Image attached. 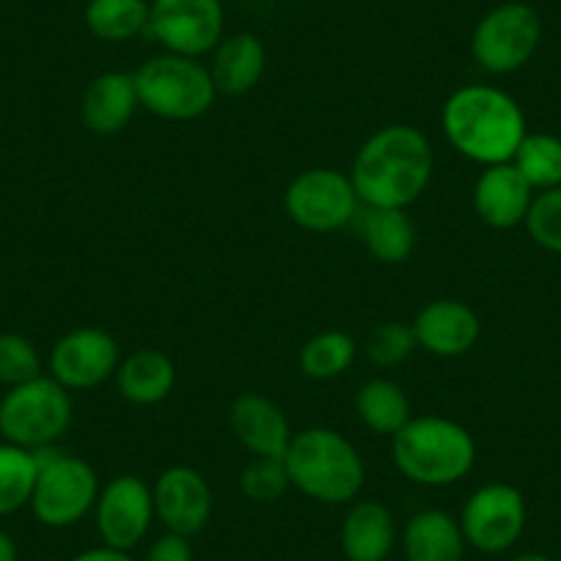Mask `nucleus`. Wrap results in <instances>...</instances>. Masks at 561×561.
<instances>
[{
    "label": "nucleus",
    "instance_id": "nucleus-1",
    "mask_svg": "<svg viewBox=\"0 0 561 561\" xmlns=\"http://www.w3.org/2000/svg\"><path fill=\"white\" fill-rule=\"evenodd\" d=\"M435 174V149L413 124H388L360 144L350 169L360 207L408 209Z\"/></svg>",
    "mask_w": 561,
    "mask_h": 561
},
{
    "label": "nucleus",
    "instance_id": "nucleus-2",
    "mask_svg": "<svg viewBox=\"0 0 561 561\" xmlns=\"http://www.w3.org/2000/svg\"><path fill=\"white\" fill-rule=\"evenodd\" d=\"M440 127L451 149L479 165L510 163L526 138V116L515 96L488 83L460 85L440 111Z\"/></svg>",
    "mask_w": 561,
    "mask_h": 561
},
{
    "label": "nucleus",
    "instance_id": "nucleus-3",
    "mask_svg": "<svg viewBox=\"0 0 561 561\" xmlns=\"http://www.w3.org/2000/svg\"><path fill=\"white\" fill-rule=\"evenodd\" d=\"M393 466L421 488H449L477 466V440L446 415H413L391 438Z\"/></svg>",
    "mask_w": 561,
    "mask_h": 561
},
{
    "label": "nucleus",
    "instance_id": "nucleus-4",
    "mask_svg": "<svg viewBox=\"0 0 561 561\" xmlns=\"http://www.w3.org/2000/svg\"><path fill=\"white\" fill-rule=\"evenodd\" d=\"M284 466H287L289 484L320 504H350L364 490V457L339 430L309 427L295 433L284 455Z\"/></svg>",
    "mask_w": 561,
    "mask_h": 561
},
{
    "label": "nucleus",
    "instance_id": "nucleus-5",
    "mask_svg": "<svg viewBox=\"0 0 561 561\" xmlns=\"http://www.w3.org/2000/svg\"><path fill=\"white\" fill-rule=\"evenodd\" d=\"M140 107L165 122H193L215 105L218 89L202 58L160 53L135 72Z\"/></svg>",
    "mask_w": 561,
    "mask_h": 561
},
{
    "label": "nucleus",
    "instance_id": "nucleus-6",
    "mask_svg": "<svg viewBox=\"0 0 561 561\" xmlns=\"http://www.w3.org/2000/svg\"><path fill=\"white\" fill-rule=\"evenodd\" d=\"M72 424V397L50 375L14 386L0 399V438L23 449L56 446Z\"/></svg>",
    "mask_w": 561,
    "mask_h": 561
},
{
    "label": "nucleus",
    "instance_id": "nucleus-7",
    "mask_svg": "<svg viewBox=\"0 0 561 561\" xmlns=\"http://www.w3.org/2000/svg\"><path fill=\"white\" fill-rule=\"evenodd\" d=\"M39 477H36L31 512L47 528L78 526L89 512H94L100 495L96 471L83 457L67 455L56 446L36 449Z\"/></svg>",
    "mask_w": 561,
    "mask_h": 561
},
{
    "label": "nucleus",
    "instance_id": "nucleus-8",
    "mask_svg": "<svg viewBox=\"0 0 561 561\" xmlns=\"http://www.w3.org/2000/svg\"><path fill=\"white\" fill-rule=\"evenodd\" d=\"M542 42V18L523 0H506L479 18L471 56L484 72L512 75L526 67Z\"/></svg>",
    "mask_w": 561,
    "mask_h": 561
},
{
    "label": "nucleus",
    "instance_id": "nucleus-9",
    "mask_svg": "<svg viewBox=\"0 0 561 561\" xmlns=\"http://www.w3.org/2000/svg\"><path fill=\"white\" fill-rule=\"evenodd\" d=\"M284 209L295 226L314 234H328L355 224L360 198L350 174L339 169H309L289 182Z\"/></svg>",
    "mask_w": 561,
    "mask_h": 561
},
{
    "label": "nucleus",
    "instance_id": "nucleus-10",
    "mask_svg": "<svg viewBox=\"0 0 561 561\" xmlns=\"http://www.w3.org/2000/svg\"><path fill=\"white\" fill-rule=\"evenodd\" d=\"M163 53L207 58L226 36L224 0H149V31Z\"/></svg>",
    "mask_w": 561,
    "mask_h": 561
},
{
    "label": "nucleus",
    "instance_id": "nucleus-11",
    "mask_svg": "<svg viewBox=\"0 0 561 561\" xmlns=\"http://www.w3.org/2000/svg\"><path fill=\"white\" fill-rule=\"evenodd\" d=\"M526 499L506 482L482 484L468 495L460 512L466 542L482 553H504L526 531Z\"/></svg>",
    "mask_w": 561,
    "mask_h": 561
},
{
    "label": "nucleus",
    "instance_id": "nucleus-12",
    "mask_svg": "<svg viewBox=\"0 0 561 561\" xmlns=\"http://www.w3.org/2000/svg\"><path fill=\"white\" fill-rule=\"evenodd\" d=\"M94 523L102 545L129 553L147 539L154 523L152 488L135 473L113 477L96 495Z\"/></svg>",
    "mask_w": 561,
    "mask_h": 561
},
{
    "label": "nucleus",
    "instance_id": "nucleus-13",
    "mask_svg": "<svg viewBox=\"0 0 561 561\" xmlns=\"http://www.w3.org/2000/svg\"><path fill=\"white\" fill-rule=\"evenodd\" d=\"M122 364L118 342L102 328H75L50 350L47 369L67 391H91L111 380Z\"/></svg>",
    "mask_w": 561,
    "mask_h": 561
},
{
    "label": "nucleus",
    "instance_id": "nucleus-14",
    "mask_svg": "<svg viewBox=\"0 0 561 561\" xmlns=\"http://www.w3.org/2000/svg\"><path fill=\"white\" fill-rule=\"evenodd\" d=\"M154 517L165 531L196 537L213 517V488L202 471L191 466H171L154 479Z\"/></svg>",
    "mask_w": 561,
    "mask_h": 561
},
{
    "label": "nucleus",
    "instance_id": "nucleus-15",
    "mask_svg": "<svg viewBox=\"0 0 561 561\" xmlns=\"http://www.w3.org/2000/svg\"><path fill=\"white\" fill-rule=\"evenodd\" d=\"M410 325L419 350L435 358H460L471 353L482 336V320L477 311L455 298L430 300L427 306H421Z\"/></svg>",
    "mask_w": 561,
    "mask_h": 561
},
{
    "label": "nucleus",
    "instance_id": "nucleus-16",
    "mask_svg": "<svg viewBox=\"0 0 561 561\" xmlns=\"http://www.w3.org/2000/svg\"><path fill=\"white\" fill-rule=\"evenodd\" d=\"M229 427L237 444L253 457L284 460L293 444V427L284 410L262 393H240L229 408Z\"/></svg>",
    "mask_w": 561,
    "mask_h": 561
},
{
    "label": "nucleus",
    "instance_id": "nucleus-17",
    "mask_svg": "<svg viewBox=\"0 0 561 561\" xmlns=\"http://www.w3.org/2000/svg\"><path fill=\"white\" fill-rule=\"evenodd\" d=\"M534 187L512 163L488 165L473 185V209L490 229H515L526 224L534 202Z\"/></svg>",
    "mask_w": 561,
    "mask_h": 561
},
{
    "label": "nucleus",
    "instance_id": "nucleus-18",
    "mask_svg": "<svg viewBox=\"0 0 561 561\" xmlns=\"http://www.w3.org/2000/svg\"><path fill=\"white\" fill-rule=\"evenodd\" d=\"M138 85H135V75L118 72H102L85 85L83 100H80V116L83 124L94 135L111 138V135L124 133L138 113Z\"/></svg>",
    "mask_w": 561,
    "mask_h": 561
},
{
    "label": "nucleus",
    "instance_id": "nucleus-19",
    "mask_svg": "<svg viewBox=\"0 0 561 561\" xmlns=\"http://www.w3.org/2000/svg\"><path fill=\"white\" fill-rule=\"evenodd\" d=\"M209 75L218 94L240 96L259 85L267 69V50L264 42L251 31H237L220 39V45L209 53Z\"/></svg>",
    "mask_w": 561,
    "mask_h": 561
},
{
    "label": "nucleus",
    "instance_id": "nucleus-20",
    "mask_svg": "<svg viewBox=\"0 0 561 561\" xmlns=\"http://www.w3.org/2000/svg\"><path fill=\"white\" fill-rule=\"evenodd\" d=\"M404 561H462L466 534L460 520L446 510H421L402 528Z\"/></svg>",
    "mask_w": 561,
    "mask_h": 561
},
{
    "label": "nucleus",
    "instance_id": "nucleus-21",
    "mask_svg": "<svg viewBox=\"0 0 561 561\" xmlns=\"http://www.w3.org/2000/svg\"><path fill=\"white\" fill-rule=\"evenodd\" d=\"M397 545V520L382 501H355L342 523L347 561H386Z\"/></svg>",
    "mask_w": 561,
    "mask_h": 561
},
{
    "label": "nucleus",
    "instance_id": "nucleus-22",
    "mask_svg": "<svg viewBox=\"0 0 561 561\" xmlns=\"http://www.w3.org/2000/svg\"><path fill=\"white\" fill-rule=\"evenodd\" d=\"M116 388L133 404H158L176 386V366L163 350H135L116 369Z\"/></svg>",
    "mask_w": 561,
    "mask_h": 561
},
{
    "label": "nucleus",
    "instance_id": "nucleus-23",
    "mask_svg": "<svg viewBox=\"0 0 561 561\" xmlns=\"http://www.w3.org/2000/svg\"><path fill=\"white\" fill-rule=\"evenodd\" d=\"M358 234L366 251L382 264L408 262L415 248V226L410 220L408 209L388 207H360Z\"/></svg>",
    "mask_w": 561,
    "mask_h": 561
},
{
    "label": "nucleus",
    "instance_id": "nucleus-24",
    "mask_svg": "<svg viewBox=\"0 0 561 561\" xmlns=\"http://www.w3.org/2000/svg\"><path fill=\"white\" fill-rule=\"evenodd\" d=\"M355 413L366 430L377 435H393L413 419V408L399 382L388 377H371L355 393Z\"/></svg>",
    "mask_w": 561,
    "mask_h": 561
},
{
    "label": "nucleus",
    "instance_id": "nucleus-25",
    "mask_svg": "<svg viewBox=\"0 0 561 561\" xmlns=\"http://www.w3.org/2000/svg\"><path fill=\"white\" fill-rule=\"evenodd\" d=\"M85 28L102 42L122 45L149 31V0H89L83 9Z\"/></svg>",
    "mask_w": 561,
    "mask_h": 561
},
{
    "label": "nucleus",
    "instance_id": "nucleus-26",
    "mask_svg": "<svg viewBox=\"0 0 561 561\" xmlns=\"http://www.w3.org/2000/svg\"><path fill=\"white\" fill-rule=\"evenodd\" d=\"M358 358V344L344 331H320L300 347V371L311 380H336Z\"/></svg>",
    "mask_w": 561,
    "mask_h": 561
},
{
    "label": "nucleus",
    "instance_id": "nucleus-27",
    "mask_svg": "<svg viewBox=\"0 0 561 561\" xmlns=\"http://www.w3.org/2000/svg\"><path fill=\"white\" fill-rule=\"evenodd\" d=\"M39 462L31 449L14 444H0V517H9L23 506H31Z\"/></svg>",
    "mask_w": 561,
    "mask_h": 561
},
{
    "label": "nucleus",
    "instance_id": "nucleus-28",
    "mask_svg": "<svg viewBox=\"0 0 561 561\" xmlns=\"http://www.w3.org/2000/svg\"><path fill=\"white\" fill-rule=\"evenodd\" d=\"M534 193L561 185V138L550 133H526L515 158L510 160Z\"/></svg>",
    "mask_w": 561,
    "mask_h": 561
},
{
    "label": "nucleus",
    "instance_id": "nucleus-29",
    "mask_svg": "<svg viewBox=\"0 0 561 561\" xmlns=\"http://www.w3.org/2000/svg\"><path fill=\"white\" fill-rule=\"evenodd\" d=\"M415 350H419V344H415L413 325L399 320L380 322L364 342V355L377 369H391V366L404 364Z\"/></svg>",
    "mask_w": 561,
    "mask_h": 561
},
{
    "label": "nucleus",
    "instance_id": "nucleus-30",
    "mask_svg": "<svg viewBox=\"0 0 561 561\" xmlns=\"http://www.w3.org/2000/svg\"><path fill=\"white\" fill-rule=\"evenodd\" d=\"M293 488L284 460L275 457H253L240 477V490L253 504H275Z\"/></svg>",
    "mask_w": 561,
    "mask_h": 561
},
{
    "label": "nucleus",
    "instance_id": "nucleus-31",
    "mask_svg": "<svg viewBox=\"0 0 561 561\" xmlns=\"http://www.w3.org/2000/svg\"><path fill=\"white\" fill-rule=\"evenodd\" d=\"M39 375L45 371L36 344L20 333H0V386H23Z\"/></svg>",
    "mask_w": 561,
    "mask_h": 561
},
{
    "label": "nucleus",
    "instance_id": "nucleus-32",
    "mask_svg": "<svg viewBox=\"0 0 561 561\" xmlns=\"http://www.w3.org/2000/svg\"><path fill=\"white\" fill-rule=\"evenodd\" d=\"M528 237L550 253H561V185L534 196L526 215Z\"/></svg>",
    "mask_w": 561,
    "mask_h": 561
},
{
    "label": "nucleus",
    "instance_id": "nucleus-33",
    "mask_svg": "<svg viewBox=\"0 0 561 561\" xmlns=\"http://www.w3.org/2000/svg\"><path fill=\"white\" fill-rule=\"evenodd\" d=\"M144 561H193L191 537L165 531L163 537H158L152 545H149L147 559Z\"/></svg>",
    "mask_w": 561,
    "mask_h": 561
},
{
    "label": "nucleus",
    "instance_id": "nucleus-34",
    "mask_svg": "<svg viewBox=\"0 0 561 561\" xmlns=\"http://www.w3.org/2000/svg\"><path fill=\"white\" fill-rule=\"evenodd\" d=\"M72 561H135L127 550L107 548V545H96V548L83 550V553L75 556Z\"/></svg>",
    "mask_w": 561,
    "mask_h": 561
},
{
    "label": "nucleus",
    "instance_id": "nucleus-35",
    "mask_svg": "<svg viewBox=\"0 0 561 561\" xmlns=\"http://www.w3.org/2000/svg\"><path fill=\"white\" fill-rule=\"evenodd\" d=\"M0 561H20L18 542L3 528H0Z\"/></svg>",
    "mask_w": 561,
    "mask_h": 561
},
{
    "label": "nucleus",
    "instance_id": "nucleus-36",
    "mask_svg": "<svg viewBox=\"0 0 561 561\" xmlns=\"http://www.w3.org/2000/svg\"><path fill=\"white\" fill-rule=\"evenodd\" d=\"M510 561H553V559H550V556H545V553H520V556H515V559H510Z\"/></svg>",
    "mask_w": 561,
    "mask_h": 561
}]
</instances>
